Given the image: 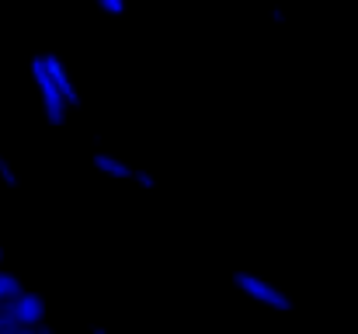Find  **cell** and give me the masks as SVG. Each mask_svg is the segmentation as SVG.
Masks as SVG:
<instances>
[{
    "instance_id": "1",
    "label": "cell",
    "mask_w": 358,
    "mask_h": 334,
    "mask_svg": "<svg viewBox=\"0 0 358 334\" xmlns=\"http://www.w3.org/2000/svg\"><path fill=\"white\" fill-rule=\"evenodd\" d=\"M230 282H234V289H237L240 296H247L250 303H257V307H264V310H275V314H289V310H292V296H289L285 289H278L275 282L261 279L257 272L237 268V272L230 275Z\"/></svg>"
},
{
    "instance_id": "2",
    "label": "cell",
    "mask_w": 358,
    "mask_h": 334,
    "mask_svg": "<svg viewBox=\"0 0 358 334\" xmlns=\"http://www.w3.org/2000/svg\"><path fill=\"white\" fill-rule=\"evenodd\" d=\"M91 167H94L98 174L112 178V181L136 185V188H143V192H153V188H157V174H153V171H146V167L125 160V157L112 153V150H94V153H91Z\"/></svg>"
},
{
    "instance_id": "3",
    "label": "cell",
    "mask_w": 358,
    "mask_h": 334,
    "mask_svg": "<svg viewBox=\"0 0 358 334\" xmlns=\"http://www.w3.org/2000/svg\"><path fill=\"white\" fill-rule=\"evenodd\" d=\"M28 70H31V84H35V95H38V105H42L45 122H49V125H66V118H70L73 109H70V102L63 98V91L56 88V81L49 77L42 56H35Z\"/></svg>"
},
{
    "instance_id": "4",
    "label": "cell",
    "mask_w": 358,
    "mask_h": 334,
    "mask_svg": "<svg viewBox=\"0 0 358 334\" xmlns=\"http://www.w3.org/2000/svg\"><path fill=\"white\" fill-rule=\"evenodd\" d=\"M7 307V314H10V321L14 324H24V328H38V324H45V300L38 296V293H17L10 303H3Z\"/></svg>"
},
{
    "instance_id": "5",
    "label": "cell",
    "mask_w": 358,
    "mask_h": 334,
    "mask_svg": "<svg viewBox=\"0 0 358 334\" xmlns=\"http://www.w3.org/2000/svg\"><path fill=\"white\" fill-rule=\"evenodd\" d=\"M42 63H45L49 77L56 81V88L63 91V98L70 102V109H80V88H77V81H73L70 67H66V63H63L56 53H42Z\"/></svg>"
},
{
    "instance_id": "6",
    "label": "cell",
    "mask_w": 358,
    "mask_h": 334,
    "mask_svg": "<svg viewBox=\"0 0 358 334\" xmlns=\"http://www.w3.org/2000/svg\"><path fill=\"white\" fill-rule=\"evenodd\" d=\"M94 7L108 18H125L129 14V0H94Z\"/></svg>"
},
{
    "instance_id": "7",
    "label": "cell",
    "mask_w": 358,
    "mask_h": 334,
    "mask_svg": "<svg viewBox=\"0 0 358 334\" xmlns=\"http://www.w3.org/2000/svg\"><path fill=\"white\" fill-rule=\"evenodd\" d=\"M0 181H3L7 188H17V185H21V178H17V171H14V164H10L7 157H0Z\"/></svg>"
},
{
    "instance_id": "8",
    "label": "cell",
    "mask_w": 358,
    "mask_h": 334,
    "mask_svg": "<svg viewBox=\"0 0 358 334\" xmlns=\"http://www.w3.org/2000/svg\"><path fill=\"white\" fill-rule=\"evenodd\" d=\"M268 21H271V25H289V14H285V7L271 4V7H268Z\"/></svg>"
},
{
    "instance_id": "9",
    "label": "cell",
    "mask_w": 358,
    "mask_h": 334,
    "mask_svg": "<svg viewBox=\"0 0 358 334\" xmlns=\"http://www.w3.org/2000/svg\"><path fill=\"white\" fill-rule=\"evenodd\" d=\"M91 334H112V331H105V328H98V324H91Z\"/></svg>"
}]
</instances>
